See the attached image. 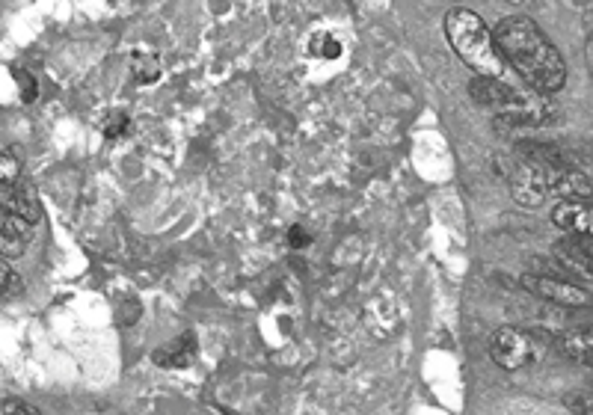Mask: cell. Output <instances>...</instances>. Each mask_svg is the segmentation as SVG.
<instances>
[{"label": "cell", "mask_w": 593, "mask_h": 415, "mask_svg": "<svg viewBox=\"0 0 593 415\" xmlns=\"http://www.w3.org/2000/svg\"><path fill=\"white\" fill-rule=\"evenodd\" d=\"M502 60L540 95H552L567 83V63L555 42L525 15H510L493 30Z\"/></svg>", "instance_id": "obj_1"}, {"label": "cell", "mask_w": 593, "mask_h": 415, "mask_svg": "<svg viewBox=\"0 0 593 415\" xmlns=\"http://www.w3.org/2000/svg\"><path fill=\"white\" fill-rule=\"evenodd\" d=\"M445 36L451 42V48L457 51V57L475 72V75H487V78H502L505 72V60L496 48V39L490 33V27L484 24L481 15H475L466 6H457L445 15Z\"/></svg>", "instance_id": "obj_2"}, {"label": "cell", "mask_w": 593, "mask_h": 415, "mask_svg": "<svg viewBox=\"0 0 593 415\" xmlns=\"http://www.w3.org/2000/svg\"><path fill=\"white\" fill-rule=\"evenodd\" d=\"M469 92L481 107L493 110L502 122H510V125H543L549 122V113H552V104L546 95H522L502 78L475 75L469 81Z\"/></svg>", "instance_id": "obj_3"}, {"label": "cell", "mask_w": 593, "mask_h": 415, "mask_svg": "<svg viewBox=\"0 0 593 415\" xmlns=\"http://www.w3.org/2000/svg\"><path fill=\"white\" fill-rule=\"evenodd\" d=\"M567 166L555 164V161H543V158H522V164L516 166L513 178H510V196L516 205L522 208H540L552 190H555V181L558 175L564 172Z\"/></svg>", "instance_id": "obj_4"}, {"label": "cell", "mask_w": 593, "mask_h": 415, "mask_svg": "<svg viewBox=\"0 0 593 415\" xmlns=\"http://www.w3.org/2000/svg\"><path fill=\"white\" fill-rule=\"evenodd\" d=\"M522 288L528 294H534L543 303L561 306V309H585L591 306V291L585 285H576L564 276L555 273H525L522 276Z\"/></svg>", "instance_id": "obj_5"}, {"label": "cell", "mask_w": 593, "mask_h": 415, "mask_svg": "<svg viewBox=\"0 0 593 415\" xmlns=\"http://www.w3.org/2000/svg\"><path fill=\"white\" fill-rule=\"evenodd\" d=\"M490 356L499 368L505 371H519L531 359V341L528 335L516 327H502L490 338Z\"/></svg>", "instance_id": "obj_6"}, {"label": "cell", "mask_w": 593, "mask_h": 415, "mask_svg": "<svg viewBox=\"0 0 593 415\" xmlns=\"http://www.w3.org/2000/svg\"><path fill=\"white\" fill-rule=\"evenodd\" d=\"M558 261L567 267L570 276H576L579 282H588L593 273V252H591V235H570L555 247Z\"/></svg>", "instance_id": "obj_7"}, {"label": "cell", "mask_w": 593, "mask_h": 415, "mask_svg": "<svg viewBox=\"0 0 593 415\" xmlns=\"http://www.w3.org/2000/svg\"><path fill=\"white\" fill-rule=\"evenodd\" d=\"M552 223L567 235H591V199H564L552 208Z\"/></svg>", "instance_id": "obj_8"}, {"label": "cell", "mask_w": 593, "mask_h": 415, "mask_svg": "<svg viewBox=\"0 0 593 415\" xmlns=\"http://www.w3.org/2000/svg\"><path fill=\"white\" fill-rule=\"evenodd\" d=\"M0 205H3L9 214H15L18 220L30 223V226L42 220L39 196H36V190H33L30 184H24V181H18V184H12V187L0 190Z\"/></svg>", "instance_id": "obj_9"}, {"label": "cell", "mask_w": 593, "mask_h": 415, "mask_svg": "<svg viewBox=\"0 0 593 415\" xmlns=\"http://www.w3.org/2000/svg\"><path fill=\"white\" fill-rule=\"evenodd\" d=\"M30 247V223L18 220L0 205V255L3 258H18Z\"/></svg>", "instance_id": "obj_10"}, {"label": "cell", "mask_w": 593, "mask_h": 415, "mask_svg": "<svg viewBox=\"0 0 593 415\" xmlns=\"http://www.w3.org/2000/svg\"><path fill=\"white\" fill-rule=\"evenodd\" d=\"M193 356H196V338L190 332L178 335L167 347H158L155 350V362L161 368H184V365L193 362Z\"/></svg>", "instance_id": "obj_11"}, {"label": "cell", "mask_w": 593, "mask_h": 415, "mask_svg": "<svg viewBox=\"0 0 593 415\" xmlns=\"http://www.w3.org/2000/svg\"><path fill=\"white\" fill-rule=\"evenodd\" d=\"M552 193H558V196H564V199H591V178H588L585 172L567 166V169L558 175Z\"/></svg>", "instance_id": "obj_12"}, {"label": "cell", "mask_w": 593, "mask_h": 415, "mask_svg": "<svg viewBox=\"0 0 593 415\" xmlns=\"http://www.w3.org/2000/svg\"><path fill=\"white\" fill-rule=\"evenodd\" d=\"M561 350H564V356H567V359H576V362H591V353H593L591 330L561 332Z\"/></svg>", "instance_id": "obj_13"}, {"label": "cell", "mask_w": 593, "mask_h": 415, "mask_svg": "<svg viewBox=\"0 0 593 415\" xmlns=\"http://www.w3.org/2000/svg\"><path fill=\"white\" fill-rule=\"evenodd\" d=\"M24 291V279L15 273V267L0 255V300H12Z\"/></svg>", "instance_id": "obj_14"}, {"label": "cell", "mask_w": 593, "mask_h": 415, "mask_svg": "<svg viewBox=\"0 0 593 415\" xmlns=\"http://www.w3.org/2000/svg\"><path fill=\"white\" fill-rule=\"evenodd\" d=\"M21 181V161L12 152H0V190Z\"/></svg>", "instance_id": "obj_15"}, {"label": "cell", "mask_w": 593, "mask_h": 415, "mask_svg": "<svg viewBox=\"0 0 593 415\" xmlns=\"http://www.w3.org/2000/svg\"><path fill=\"white\" fill-rule=\"evenodd\" d=\"M309 48H312V54H318V57H327V60H333V57H339L341 54V42L339 39H333L330 33H315Z\"/></svg>", "instance_id": "obj_16"}, {"label": "cell", "mask_w": 593, "mask_h": 415, "mask_svg": "<svg viewBox=\"0 0 593 415\" xmlns=\"http://www.w3.org/2000/svg\"><path fill=\"white\" fill-rule=\"evenodd\" d=\"M564 404H567V410H573V413H593V395L591 392H570L567 398H564Z\"/></svg>", "instance_id": "obj_17"}, {"label": "cell", "mask_w": 593, "mask_h": 415, "mask_svg": "<svg viewBox=\"0 0 593 415\" xmlns=\"http://www.w3.org/2000/svg\"><path fill=\"white\" fill-rule=\"evenodd\" d=\"M134 72H137V81H155L158 72H161V60L158 57H143V66L134 63Z\"/></svg>", "instance_id": "obj_18"}, {"label": "cell", "mask_w": 593, "mask_h": 415, "mask_svg": "<svg viewBox=\"0 0 593 415\" xmlns=\"http://www.w3.org/2000/svg\"><path fill=\"white\" fill-rule=\"evenodd\" d=\"M125 128H128V116H125V113H113L110 122L104 125V137H107V140H116V137L125 134Z\"/></svg>", "instance_id": "obj_19"}, {"label": "cell", "mask_w": 593, "mask_h": 415, "mask_svg": "<svg viewBox=\"0 0 593 415\" xmlns=\"http://www.w3.org/2000/svg\"><path fill=\"white\" fill-rule=\"evenodd\" d=\"M15 83H18L24 101H33V98H36V83H33V78H30L27 72H15Z\"/></svg>", "instance_id": "obj_20"}, {"label": "cell", "mask_w": 593, "mask_h": 415, "mask_svg": "<svg viewBox=\"0 0 593 415\" xmlns=\"http://www.w3.org/2000/svg\"><path fill=\"white\" fill-rule=\"evenodd\" d=\"M0 410H3V413H30V415L39 413V410H36V407H30L27 401H6Z\"/></svg>", "instance_id": "obj_21"}, {"label": "cell", "mask_w": 593, "mask_h": 415, "mask_svg": "<svg viewBox=\"0 0 593 415\" xmlns=\"http://www.w3.org/2000/svg\"><path fill=\"white\" fill-rule=\"evenodd\" d=\"M309 241H312V238H309V232H303L300 226H294V229H291V247H306Z\"/></svg>", "instance_id": "obj_22"}, {"label": "cell", "mask_w": 593, "mask_h": 415, "mask_svg": "<svg viewBox=\"0 0 593 415\" xmlns=\"http://www.w3.org/2000/svg\"><path fill=\"white\" fill-rule=\"evenodd\" d=\"M508 3H513V6H525V3H531V0H508Z\"/></svg>", "instance_id": "obj_23"}]
</instances>
